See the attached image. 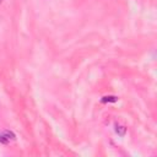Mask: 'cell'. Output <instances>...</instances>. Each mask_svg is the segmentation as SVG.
Segmentation results:
<instances>
[{
    "label": "cell",
    "mask_w": 157,
    "mask_h": 157,
    "mask_svg": "<svg viewBox=\"0 0 157 157\" xmlns=\"http://www.w3.org/2000/svg\"><path fill=\"white\" fill-rule=\"evenodd\" d=\"M16 140V135L13 131L11 130H4L0 132V144L2 145H7L10 144L11 141H15Z\"/></svg>",
    "instance_id": "6da1fadb"
},
{
    "label": "cell",
    "mask_w": 157,
    "mask_h": 157,
    "mask_svg": "<svg viewBox=\"0 0 157 157\" xmlns=\"http://www.w3.org/2000/svg\"><path fill=\"white\" fill-rule=\"evenodd\" d=\"M114 131L119 135V136H125V134H126V128L124 126V125H120V124H115L114 125Z\"/></svg>",
    "instance_id": "7a4b0ae2"
},
{
    "label": "cell",
    "mask_w": 157,
    "mask_h": 157,
    "mask_svg": "<svg viewBox=\"0 0 157 157\" xmlns=\"http://www.w3.org/2000/svg\"><path fill=\"white\" fill-rule=\"evenodd\" d=\"M118 101V97L117 96H112V94H108V96H103L101 98V102L102 103H115Z\"/></svg>",
    "instance_id": "3957f363"
},
{
    "label": "cell",
    "mask_w": 157,
    "mask_h": 157,
    "mask_svg": "<svg viewBox=\"0 0 157 157\" xmlns=\"http://www.w3.org/2000/svg\"><path fill=\"white\" fill-rule=\"evenodd\" d=\"M1 2H2V0H0V4H1Z\"/></svg>",
    "instance_id": "277c9868"
}]
</instances>
